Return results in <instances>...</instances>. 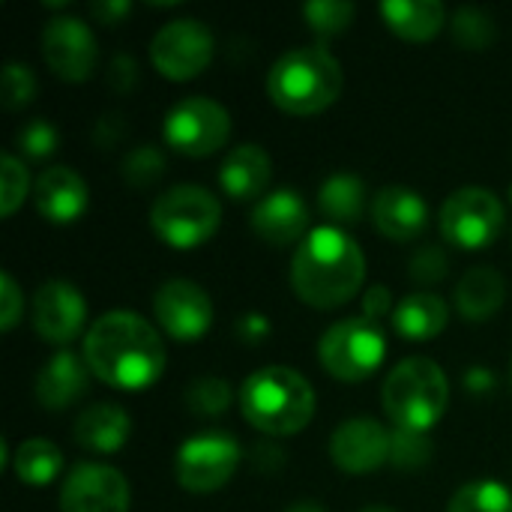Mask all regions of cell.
<instances>
[{
  "label": "cell",
  "instance_id": "8",
  "mask_svg": "<svg viewBox=\"0 0 512 512\" xmlns=\"http://www.w3.org/2000/svg\"><path fill=\"white\" fill-rule=\"evenodd\" d=\"M438 225H441L444 240H450L459 249L474 252V249L492 246L501 237L507 216H504L501 198L492 189L462 186L444 201L438 213Z\"/></svg>",
  "mask_w": 512,
  "mask_h": 512
},
{
  "label": "cell",
  "instance_id": "12",
  "mask_svg": "<svg viewBox=\"0 0 512 512\" xmlns=\"http://www.w3.org/2000/svg\"><path fill=\"white\" fill-rule=\"evenodd\" d=\"M159 330L174 342H198L213 327V300L192 279H168L153 297Z\"/></svg>",
  "mask_w": 512,
  "mask_h": 512
},
{
  "label": "cell",
  "instance_id": "33",
  "mask_svg": "<svg viewBox=\"0 0 512 512\" xmlns=\"http://www.w3.org/2000/svg\"><path fill=\"white\" fill-rule=\"evenodd\" d=\"M432 453H435V444L429 441L426 432L390 429V465L402 471H417L432 459Z\"/></svg>",
  "mask_w": 512,
  "mask_h": 512
},
{
  "label": "cell",
  "instance_id": "34",
  "mask_svg": "<svg viewBox=\"0 0 512 512\" xmlns=\"http://www.w3.org/2000/svg\"><path fill=\"white\" fill-rule=\"evenodd\" d=\"M27 186H30V177H27L24 162L15 153H3L0 156V213H3V219H9L21 207Z\"/></svg>",
  "mask_w": 512,
  "mask_h": 512
},
{
  "label": "cell",
  "instance_id": "2",
  "mask_svg": "<svg viewBox=\"0 0 512 512\" xmlns=\"http://www.w3.org/2000/svg\"><path fill=\"white\" fill-rule=\"evenodd\" d=\"M363 279L366 255L360 243L336 225L312 228L291 261V288L315 309L345 306L360 294Z\"/></svg>",
  "mask_w": 512,
  "mask_h": 512
},
{
  "label": "cell",
  "instance_id": "45",
  "mask_svg": "<svg viewBox=\"0 0 512 512\" xmlns=\"http://www.w3.org/2000/svg\"><path fill=\"white\" fill-rule=\"evenodd\" d=\"M285 512H327L318 501H294Z\"/></svg>",
  "mask_w": 512,
  "mask_h": 512
},
{
  "label": "cell",
  "instance_id": "47",
  "mask_svg": "<svg viewBox=\"0 0 512 512\" xmlns=\"http://www.w3.org/2000/svg\"><path fill=\"white\" fill-rule=\"evenodd\" d=\"M510 390H512V360H510Z\"/></svg>",
  "mask_w": 512,
  "mask_h": 512
},
{
  "label": "cell",
  "instance_id": "3",
  "mask_svg": "<svg viewBox=\"0 0 512 512\" xmlns=\"http://www.w3.org/2000/svg\"><path fill=\"white\" fill-rule=\"evenodd\" d=\"M240 411L258 432L291 438L312 423L315 390L297 369L264 366L240 384Z\"/></svg>",
  "mask_w": 512,
  "mask_h": 512
},
{
  "label": "cell",
  "instance_id": "4",
  "mask_svg": "<svg viewBox=\"0 0 512 512\" xmlns=\"http://www.w3.org/2000/svg\"><path fill=\"white\" fill-rule=\"evenodd\" d=\"M267 93L285 114H321L342 93V63L324 45H297L270 66Z\"/></svg>",
  "mask_w": 512,
  "mask_h": 512
},
{
  "label": "cell",
  "instance_id": "28",
  "mask_svg": "<svg viewBox=\"0 0 512 512\" xmlns=\"http://www.w3.org/2000/svg\"><path fill=\"white\" fill-rule=\"evenodd\" d=\"M447 512H512V492L498 480H474L450 498Z\"/></svg>",
  "mask_w": 512,
  "mask_h": 512
},
{
  "label": "cell",
  "instance_id": "19",
  "mask_svg": "<svg viewBox=\"0 0 512 512\" xmlns=\"http://www.w3.org/2000/svg\"><path fill=\"white\" fill-rule=\"evenodd\" d=\"M372 222L378 234L393 243H408L420 237L429 225V204L411 186H384L372 198Z\"/></svg>",
  "mask_w": 512,
  "mask_h": 512
},
{
  "label": "cell",
  "instance_id": "39",
  "mask_svg": "<svg viewBox=\"0 0 512 512\" xmlns=\"http://www.w3.org/2000/svg\"><path fill=\"white\" fill-rule=\"evenodd\" d=\"M393 294H390V288L387 285H372L366 294H363V318L366 321H372V324H378L384 315H390L393 318Z\"/></svg>",
  "mask_w": 512,
  "mask_h": 512
},
{
  "label": "cell",
  "instance_id": "35",
  "mask_svg": "<svg viewBox=\"0 0 512 512\" xmlns=\"http://www.w3.org/2000/svg\"><path fill=\"white\" fill-rule=\"evenodd\" d=\"M36 96V75L30 66L24 63H6L3 66V75H0V102L3 108L9 111H18L24 105H30Z\"/></svg>",
  "mask_w": 512,
  "mask_h": 512
},
{
  "label": "cell",
  "instance_id": "24",
  "mask_svg": "<svg viewBox=\"0 0 512 512\" xmlns=\"http://www.w3.org/2000/svg\"><path fill=\"white\" fill-rule=\"evenodd\" d=\"M378 12L387 27L408 42H426L447 24V9L438 0H384Z\"/></svg>",
  "mask_w": 512,
  "mask_h": 512
},
{
  "label": "cell",
  "instance_id": "36",
  "mask_svg": "<svg viewBox=\"0 0 512 512\" xmlns=\"http://www.w3.org/2000/svg\"><path fill=\"white\" fill-rule=\"evenodd\" d=\"M15 144H18V150H21L24 156H30V159H45V156H51V153L57 150L60 135H57V126H54L51 120L33 117V120H27V123L18 129Z\"/></svg>",
  "mask_w": 512,
  "mask_h": 512
},
{
  "label": "cell",
  "instance_id": "16",
  "mask_svg": "<svg viewBox=\"0 0 512 512\" xmlns=\"http://www.w3.org/2000/svg\"><path fill=\"white\" fill-rule=\"evenodd\" d=\"M330 459L345 474H372L390 462V429L372 417H354L330 435Z\"/></svg>",
  "mask_w": 512,
  "mask_h": 512
},
{
  "label": "cell",
  "instance_id": "10",
  "mask_svg": "<svg viewBox=\"0 0 512 512\" xmlns=\"http://www.w3.org/2000/svg\"><path fill=\"white\" fill-rule=\"evenodd\" d=\"M216 54L213 30L198 18H174L150 39V60L168 81H189L201 75Z\"/></svg>",
  "mask_w": 512,
  "mask_h": 512
},
{
  "label": "cell",
  "instance_id": "6",
  "mask_svg": "<svg viewBox=\"0 0 512 512\" xmlns=\"http://www.w3.org/2000/svg\"><path fill=\"white\" fill-rule=\"evenodd\" d=\"M222 222L219 198L198 183H177L150 207V228L171 249L204 246Z\"/></svg>",
  "mask_w": 512,
  "mask_h": 512
},
{
  "label": "cell",
  "instance_id": "15",
  "mask_svg": "<svg viewBox=\"0 0 512 512\" xmlns=\"http://www.w3.org/2000/svg\"><path fill=\"white\" fill-rule=\"evenodd\" d=\"M87 321V303L72 282L51 279L33 294V330L48 345H69Z\"/></svg>",
  "mask_w": 512,
  "mask_h": 512
},
{
  "label": "cell",
  "instance_id": "7",
  "mask_svg": "<svg viewBox=\"0 0 512 512\" xmlns=\"http://www.w3.org/2000/svg\"><path fill=\"white\" fill-rule=\"evenodd\" d=\"M387 357V339L378 324L360 318H345L327 327L318 342V360L336 381L354 384L378 372Z\"/></svg>",
  "mask_w": 512,
  "mask_h": 512
},
{
  "label": "cell",
  "instance_id": "9",
  "mask_svg": "<svg viewBox=\"0 0 512 512\" xmlns=\"http://www.w3.org/2000/svg\"><path fill=\"white\" fill-rule=\"evenodd\" d=\"M231 135V114L210 96H183L174 102L162 123V138L171 150L204 159L225 147Z\"/></svg>",
  "mask_w": 512,
  "mask_h": 512
},
{
  "label": "cell",
  "instance_id": "37",
  "mask_svg": "<svg viewBox=\"0 0 512 512\" xmlns=\"http://www.w3.org/2000/svg\"><path fill=\"white\" fill-rule=\"evenodd\" d=\"M408 273H411V279L420 282V285H435V282H441V279L447 276V255H444L438 246H423V249L411 258Z\"/></svg>",
  "mask_w": 512,
  "mask_h": 512
},
{
  "label": "cell",
  "instance_id": "17",
  "mask_svg": "<svg viewBox=\"0 0 512 512\" xmlns=\"http://www.w3.org/2000/svg\"><path fill=\"white\" fill-rule=\"evenodd\" d=\"M252 231L270 246L303 243L309 234V204L297 189H276L252 210Z\"/></svg>",
  "mask_w": 512,
  "mask_h": 512
},
{
  "label": "cell",
  "instance_id": "30",
  "mask_svg": "<svg viewBox=\"0 0 512 512\" xmlns=\"http://www.w3.org/2000/svg\"><path fill=\"white\" fill-rule=\"evenodd\" d=\"M450 33L465 51H483L495 42V21L480 6H462L450 18Z\"/></svg>",
  "mask_w": 512,
  "mask_h": 512
},
{
  "label": "cell",
  "instance_id": "5",
  "mask_svg": "<svg viewBox=\"0 0 512 512\" xmlns=\"http://www.w3.org/2000/svg\"><path fill=\"white\" fill-rule=\"evenodd\" d=\"M447 372L429 357H408L390 369L381 387V405L393 429L429 432L447 411Z\"/></svg>",
  "mask_w": 512,
  "mask_h": 512
},
{
  "label": "cell",
  "instance_id": "1",
  "mask_svg": "<svg viewBox=\"0 0 512 512\" xmlns=\"http://www.w3.org/2000/svg\"><path fill=\"white\" fill-rule=\"evenodd\" d=\"M84 363L114 390L153 387L168 363L159 330L132 309H111L99 315L84 336Z\"/></svg>",
  "mask_w": 512,
  "mask_h": 512
},
{
  "label": "cell",
  "instance_id": "31",
  "mask_svg": "<svg viewBox=\"0 0 512 512\" xmlns=\"http://www.w3.org/2000/svg\"><path fill=\"white\" fill-rule=\"evenodd\" d=\"M357 6L348 0H309L303 6V18L309 24L312 33H318L321 39L339 36L348 30V24L354 21Z\"/></svg>",
  "mask_w": 512,
  "mask_h": 512
},
{
  "label": "cell",
  "instance_id": "23",
  "mask_svg": "<svg viewBox=\"0 0 512 512\" xmlns=\"http://www.w3.org/2000/svg\"><path fill=\"white\" fill-rule=\"evenodd\" d=\"M393 330L408 342H429L447 330L450 306L435 291H414L402 297L393 309Z\"/></svg>",
  "mask_w": 512,
  "mask_h": 512
},
{
  "label": "cell",
  "instance_id": "21",
  "mask_svg": "<svg viewBox=\"0 0 512 512\" xmlns=\"http://www.w3.org/2000/svg\"><path fill=\"white\" fill-rule=\"evenodd\" d=\"M273 177V162L270 153L252 141L237 144L219 165V186L228 198L234 201H252L264 195Z\"/></svg>",
  "mask_w": 512,
  "mask_h": 512
},
{
  "label": "cell",
  "instance_id": "41",
  "mask_svg": "<svg viewBox=\"0 0 512 512\" xmlns=\"http://www.w3.org/2000/svg\"><path fill=\"white\" fill-rule=\"evenodd\" d=\"M129 9H132L129 0H93L90 3V15L105 27H114L117 21H123L129 15Z\"/></svg>",
  "mask_w": 512,
  "mask_h": 512
},
{
  "label": "cell",
  "instance_id": "20",
  "mask_svg": "<svg viewBox=\"0 0 512 512\" xmlns=\"http://www.w3.org/2000/svg\"><path fill=\"white\" fill-rule=\"evenodd\" d=\"M90 366L75 351H57L36 375V399L45 411H66L87 393Z\"/></svg>",
  "mask_w": 512,
  "mask_h": 512
},
{
  "label": "cell",
  "instance_id": "14",
  "mask_svg": "<svg viewBox=\"0 0 512 512\" xmlns=\"http://www.w3.org/2000/svg\"><path fill=\"white\" fill-rule=\"evenodd\" d=\"M129 504V483L111 465L81 462L60 486V512H129Z\"/></svg>",
  "mask_w": 512,
  "mask_h": 512
},
{
  "label": "cell",
  "instance_id": "29",
  "mask_svg": "<svg viewBox=\"0 0 512 512\" xmlns=\"http://www.w3.org/2000/svg\"><path fill=\"white\" fill-rule=\"evenodd\" d=\"M183 402L195 417H222L234 402V390H231V384L225 378L204 375V378H198V381H192L186 387Z\"/></svg>",
  "mask_w": 512,
  "mask_h": 512
},
{
  "label": "cell",
  "instance_id": "43",
  "mask_svg": "<svg viewBox=\"0 0 512 512\" xmlns=\"http://www.w3.org/2000/svg\"><path fill=\"white\" fill-rule=\"evenodd\" d=\"M237 333H240L243 342L258 345V342H264V339L270 336V321H267L261 312H246V315L237 321Z\"/></svg>",
  "mask_w": 512,
  "mask_h": 512
},
{
  "label": "cell",
  "instance_id": "42",
  "mask_svg": "<svg viewBox=\"0 0 512 512\" xmlns=\"http://www.w3.org/2000/svg\"><path fill=\"white\" fill-rule=\"evenodd\" d=\"M126 135V123H123V117L120 114H105L102 120H96V129H93V141L99 144V147H114L120 138Z\"/></svg>",
  "mask_w": 512,
  "mask_h": 512
},
{
  "label": "cell",
  "instance_id": "27",
  "mask_svg": "<svg viewBox=\"0 0 512 512\" xmlns=\"http://www.w3.org/2000/svg\"><path fill=\"white\" fill-rule=\"evenodd\" d=\"M12 471L24 486H48L63 474V453L45 438H27L12 453Z\"/></svg>",
  "mask_w": 512,
  "mask_h": 512
},
{
  "label": "cell",
  "instance_id": "26",
  "mask_svg": "<svg viewBox=\"0 0 512 512\" xmlns=\"http://www.w3.org/2000/svg\"><path fill=\"white\" fill-rule=\"evenodd\" d=\"M318 210L336 225H357L366 213V183L357 174H330L318 189Z\"/></svg>",
  "mask_w": 512,
  "mask_h": 512
},
{
  "label": "cell",
  "instance_id": "18",
  "mask_svg": "<svg viewBox=\"0 0 512 512\" xmlns=\"http://www.w3.org/2000/svg\"><path fill=\"white\" fill-rule=\"evenodd\" d=\"M33 201L39 216H45L54 225H69L84 216L90 204V192L78 171L66 165H48L39 171L33 183Z\"/></svg>",
  "mask_w": 512,
  "mask_h": 512
},
{
  "label": "cell",
  "instance_id": "22",
  "mask_svg": "<svg viewBox=\"0 0 512 512\" xmlns=\"http://www.w3.org/2000/svg\"><path fill=\"white\" fill-rule=\"evenodd\" d=\"M129 435H132V420L114 402H96L84 408L72 426L75 444L87 453H102V456L123 450Z\"/></svg>",
  "mask_w": 512,
  "mask_h": 512
},
{
  "label": "cell",
  "instance_id": "38",
  "mask_svg": "<svg viewBox=\"0 0 512 512\" xmlns=\"http://www.w3.org/2000/svg\"><path fill=\"white\" fill-rule=\"evenodd\" d=\"M21 315H24V294L12 279V273H0V327L12 330Z\"/></svg>",
  "mask_w": 512,
  "mask_h": 512
},
{
  "label": "cell",
  "instance_id": "46",
  "mask_svg": "<svg viewBox=\"0 0 512 512\" xmlns=\"http://www.w3.org/2000/svg\"><path fill=\"white\" fill-rule=\"evenodd\" d=\"M360 512H396L393 507H387V504H369V507H363Z\"/></svg>",
  "mask_w": 512,
  "mask_h": 512
},
{
  "label": "cell",
  "instance_id": "40",
  "mask_svg": "<svg viewBox=\"0 0 512 512\" xmlns=\"http://www.w3.org/2000/svg\"><path fill=\"white\" fill-rule=\"evenodd\" d=\"M108 81L120 93H126V90L135 87V81H138V63L132 60V54H114L111 69H108Z\"/></svg>",
  "mask_w": 512,
  "mask_h": 512
},
{
  "label": "cell",
  "instance_id": "32",
  "mask_svg": "<svg viewBox=\"0 0 512 512\" xmlns=\"http://www.w3.org/2000/svg\"><path fill=\"white\" fill-rule=\"evenodd\" d=\"M162 174H165V156L153 144H141L129 150L120 165V177L129 189H150L153 183L162 180Z\"/></svg>",
  "mask_w": 512,
  "mask_h": 512
},
{
  "label": "cell",
  "instance_id": "48",
  "mask_svg": "<svg viewBox=\"0 0 512 512\" xmlns=\"http://www.w3.org/2000/svg\"><path fill=\"white\" fill-rule=\"evenodd\" d=\"M510 201H512V186H510Z\"/></svg>",
  "mask_w": 512,
  "mask_h": 512
},
{
  "label": "cell",
  "instance_id": "11",
  "mask_svg": "<svg viewBox=\"0 0 512 512\" xmlns=\"http://www.w3.org/2000/svg\"><path fill=\"white\" fill-rule=\"evenodd\" d=\"M240 444L225 432H207L183 441L174 459L177 483L192 495H210L228 486L240 468Z\"/></svg>",
  "mask_w": 512,
  "mask_h": 512
},
{
  "label": "cell",
  "instance_id": "25",
  "mask_svg": "<svg viewBox=\"0 0 512 512\" xmlns=\"http://www.w3.org/2000/svg\"><path fill=\"white\" fill-rule=\"evenodd\" d=\"M507 300V279L495 267H471L456 288V309L465 321H489Z\"/></svg>",
  "mask_w": 512,
  "mask_h": 512
},
{
  "label": "cell",
  "instance_id": "44",
  "mask_svg": "<svg viewBox=\"0 0 512 512\" xmlns=\"http://www.w3.org/2000/svg\"><path fill=\"white\" fill-rule=\"evenodd\" d=\"M495 375L486 369V366H474V369H468L465 372V387L471 390V393H492L495 390Z\"/></svg>",
  "mask_w": 512,
  "mask_h": 512
},
{
  "label": "cell",
  "instance_id": "13",
  "mask_svg": "<svg viewBox=\"0 0 512 512\" xmlns=\"http://www.w3.org/2000/svg\"><path fill=\"white\" fill-rule=\"evenodd\" d=\"M42 57L48 69L63 81H87L99 60L96 33L75 15H57L42 30Z\"/></svg>",
  "mask_w": 512,
  "mask_h": 512
}]
</instances>
